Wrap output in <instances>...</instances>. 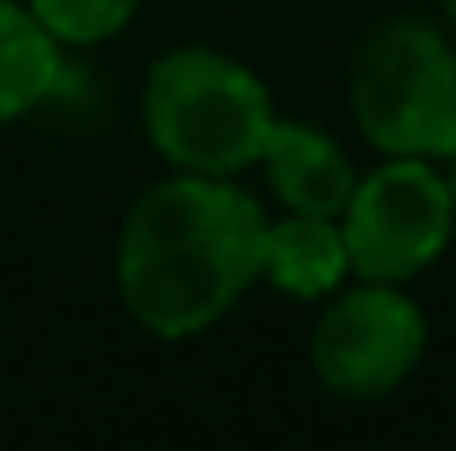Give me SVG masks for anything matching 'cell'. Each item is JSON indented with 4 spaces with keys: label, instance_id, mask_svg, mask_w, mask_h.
<instances>
[{
    "label": "cell",
    "instance_id": "obj_1",
    "mask_svg": "<svg viewBox=\"0 0 456 451\" xmlns=\"http://www.w3.org/2000/svg\"><path fill=\"white\" fill-rule=\"evenodd\" d=\"M265 208L233 176L175 170L154 181L117 234V298L154 340H197L260 282Z\"/></svg>",
    "mask_w": 456,
    "mask_h": 451
},
{
    "label": "cell",
    "instance_id": "obj_2",
    "mask_svg": "<svg viewBox=\"0 0 456 451\" xmlns=\"http://www.w3.org/2000/svg\"><path fill=\"white\" fill-rule=\"evenodd\" d=\"M143 133L170 170L239 176L260 160L276 102L265 80L218 48L186 43L149 64L143 75Z\"/></svg>",
    "mask_w": 456,
    "mask_h": 451
},
{
    "label": "cell",
    "instance_id": "obj_3",
    "mask_svg": "<svg viewBox=\"0 0 456 451\" xmlns=\"http://www.w3.org/2000/svg\"><path fill=\"white\" fill-rule=\"evenodd\" d=\"M350 117L377 154L441 160L456 144V43L425 16L382 21L350 64Z\"/></svg>",
    "mask_w": 456,
    "mask_h": 451
},
{
    "label": "cell",
    "instance_id": "obj_4",
    "mask_svg": "<svg viewBox=\"0 0 456 451\" xmlns=\"http://www.w3.org/2000/svg\"><path fill=\"white\" fill-rule=\"evenodd\" d=\"M350 271L371 282H414L456 239V202L441 160L382 154L377 170L355 176L340 213Z\"/></svg>",
    "mask_w": 456,
    "mask_h": 451
},
{
    "label": "cell",
    "instance_id": "obj_5",
    "mask_svg": "<svg viewBox=\"0 0 456 451\" xmlns=\"http://www.w3.org/2000/svg\"><path fill=\"white\" fill-rule=\"evenodd\" d=\"M425 345L430 319L403 282L350 276L314 319L308 361L314 377L340 398H387L414 377Z\"/></svg>",
    "mask_w": 456,
    "mask_h": 451
},
{
    "label": "cell",
    "instance_id": "obj_6",
    "mask_svg": "<svg viewBox=\"0 0 456 451\" xmlns=\"http://www.w3.org/2000/svg\"><path fill=\"white\" fill-rule=\"evenodd\" d=\"M260 176L271 186V197L287 213H314V218H340L350 192H355V165L335 144V133L314 127V122H271V138L260 149Z\"/></svg>",
    "mask_w": 456,
    "mask_h": 451
},
{
    "label": "cell",
    "instance_id": "obj_7",
    "mask_svg": "<svg viewBox=\"0 0 456 451\" xmlns=\"http://www.w3.org/2000/svg\"><path fill=\"white\" fill-rule=\"evenodd\" d=\"M350 250H345L340 218H314V213H287L265 228V260L260 282H271L281 298L297 303H324L350 282Z\"/></svg>",
    "mask_w": 456,
    "mask_h": 451
},
{
    "label": "cell",
    "instance_id": "obj_8",
    "mask_svg": "<svg viewBox=\"0 0 456 451\" xmlns=\"http://www.w3.org/2000/svg\"><path fill=\"white\" fill-rule=\"evenodd\" d=\"M59 43L27 0H0V122H16L59 91Z\"/></svg>",
    "mask_w": 456,
    "mask_h": 451
},
{
    "label": "cell",
    "instance_id": "obj_9",
    "mask_svg": "<svg viewBox=\"0 0 456 451\" xmlns=\"http://www.w3.org/2000/svg\"><path fill=\"white\" fill-rule=\"evenodd\" d=\"M27 5L53 32L59 48H96L138 16L143 0H27Z\"/></svg>",
    "mask_w": 456,
    "mask_h": 451
},
{
    "label": "cell",
    "instance_id": "obj_10",
    "mask_svg": "<svg viewBox=\"0 0 456 451\" xmlns=\"http://www.w3.org/2000/svg\"><path fill=\"white\" fill-rule=\"evenodd\" d=\"M441 176H446V186H452V202H456V144L441 154Z\"/></svg>",
    "mask_w": 456,
    "mask_h": 451
},
{
    "label": "cell",
    "instance_id": "obj_11",
    "mask_svg": "<svg viewBox=\"0 0 456 451\" xmlns=\"http://www.w3.org/2000/svg\"><path fill=\"white\" fill-rule=\"evenodd\" d=\"M446 16H452V27H456V0H446Z\"/></svg>",
    "mask_w": 456,
    "mask_h": 451
}]
</instances>
